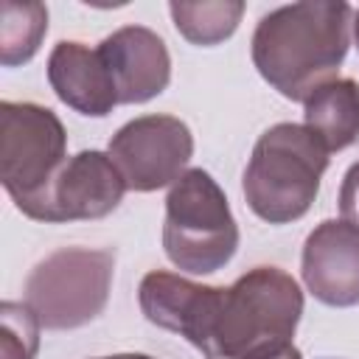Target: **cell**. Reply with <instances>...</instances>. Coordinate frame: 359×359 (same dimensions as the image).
<instances>
[{
	"instance_id": "cell-11",
	"label": "cell",
	"mask_w": 359,
	"mask_h": 359,
	"mask_svg": "<svg viewBox=\"0 0 359 359\" xmlns=\"http://www.w3.org/2000/svg\"><path fill=\"white\" fill-rule=\"evenodd\" d=\"M98 53L112 76L118 104L151 101L171 81L168 48L151 28L123 25L101 39Z\"/></svg>"
},
{
	"instance_id": "cell-7",
	"label": "cell",
	"mask_w": 359,
	"mask_h": 359,
	"mask_svg": "<svg viewBox=\"0 0 359 359\" xmlns=\"http://www.w3.org/2000/svg\"><path fill=\"white\" fill-rule=\"evenodd\" d=\"M107 154L129 191L149 194L174 185L185 174L194 154V135L174 115H140L112 135Z\"/></svg>"
},
{
	"instance_id": "cell-16",
	"label": "cell",
	"mask_w": 359,
	"mask_h": 359,
	"mask_svg": "<svg viewBox=\"0 0 359 359\" xmlns=\"http://www.w3.org/2000/svg\"><path fill=\"white\" fill-rule=\"evenodd\" d=\"M39 320L25 303H0V359H36Z\"/></svg>"
},
{
	"instance_id": "cell-8",
	"label": "cell",
	"mask_w": 359,
	"mask_h": 359,
	"mask_svg": "<svg viewBox=\"0 0 359 359\" xmlns=\"http://www.w3.org/2000/svg\"><path fill=\"white\" fill-rule=\"evenodd\" d=\"M306 289L325 306H359V227L345 219L320 222L300 258Z\"/></svg>"
},
{
	"instance_id": "cell-17",
	"label": "cell",
	"mask_w": 359,
	"mask_h": 359,
	"mask_svg": "<svg viewBox=\"0 0 359 359\" xmlns=\"http://www.w3.org/2000/svg\"><path fill=\"white\" fill-rule=\"evenodd\" d=\"M339 213L345 222L359 227V160L345 171L339 188Z\"/></svg>"
},
{
	"instance_id": "cell-5",
	"label": "cell",
	"mask_w": 359,
	"mask_h": 359,
	"mask_svg": "<svg viewBox=\"0 0 359 359\" xmlns=\"http://www.w3.org/2000/svg\"><path fill=\"white\" fill-rule=\"evenodd\" d=\"M163 247L168 261L191 275H210L236 255L238 224L224 191L208 171L188 168L171 185L165 196Z\"/></svg>"
},
{
	"instance_id": "cell-9",
	"label": "cell",
	"mask_w": 359,
	"mask_h": 359,
	"mask_svg": "<svg viewBox=\"0 0 359 359\" xmlns=\"http://www.w3.org/2000/svg\"><path fill=\"white\" fill-rule=\"evenodd\" d=\"M222 286H202L165 269H154L140 280L137 300L149 323L185 337L196 351H208Z\"/></svg>"
},
{
	"instance_id": "cell-19",
	"label": "cell",
	"mask_w": 359,
	"mask_h": 359,
	"mask_svg": "<svg viewBox=\"0 0 359 359\" xmlns=\"http://www.w3.org/2000/svg\"><path fill=\"white\" fill-rule=\"evenodd\" d=\"M101 359H154L146 353H115V356H101Z\"/></svg>"
},
{
	"instance_id": "cell-14",
	"label": "cell",
	"mask_w": 359,
	"mask_h": 359,
	"mask_svg": "<svg viewBox=\"0 0 359 359\" xmlns=\"http://www.w3.org/2000/svg\"><path fill=\"white\" fill-rule=\"evenodd\" d=\"M48 34V8L42 3H0V62L17 67L28 62Z\"/></svg>"
},
{
	"instance_id": "cell-4",
	"label": "cell",
	"mask_w": 359,
	"mask_h": 359,
	"mask_svg": "<svg viewBox=\"0 0 359 359\" xmlns=\"http://www.w3.org/2000/svg\"><path fill=\"white\" fill-rule=\"evenodd\" d=\"M65 163L67 132L53 109L31 101L0 104V180L17 210L42 222Z\"/></svg>"
},
{
	"instance_id": "cell-20",
	"label": "cell",
	"mask_w": 359,
	"mask_h": 359,
	"mask_svg": "<svg viewBox=\"0 0 359 359\" xmlns=\"http://www.w3.org/2000/svg\"><path fill=\"white\" fill-rule=\"evenodd\" d=\"M353 36H356V48H359V11L353 17Z\"/></svg>"
},
{
	"instance_id": "cell-1",
	"label": "cell",
	"mask_w": 359,
	"mask_h": 359,
	"mask_svg": "<svg viewBox=\"0 0 359 359\" xmlns=\"http://www.w3.org/2000/svg\"><path fill=\"white\" fill-rule=\"evenodd\" d=\"M353 8L342 0H306L264 14L252 34V65L289 101H306L331 81L351 48Z\"/></svg>"
},
{
	"instance_id": "cell-13",
	"label": "cell",
	"mask_w": 359,
	"mask_h": 359,
	"mask_svg": "<svg viewBox=\"0 0 359 359\" xmlns=\"http://www.w3.org/2000/svg\"><path fill=\"white\" fill-rule=\"evenodd\" d=\"M303 126L314 132L331 151L348 149L359 137V84L353 79H331L303 101Z\"/></svg>"
},
{
	"instance_id": "cell-2",
	"label": "cell",
	"mask_w": 359,
	"mask_h": 359,
	"mask_svg": "<svg viewBox=\"0 0 359 359\" xmlns=\"http://www.w3.org/2000/svg\"><path fill=\"white\" fill-rule=\"evenodd\" d=\"M328 149L303 123L269 126L244 168V199L250 210L269 222L286 224L309 213L317 199Z\"/></svg>"
},
{
	"instance_id": "cell-10",
	"label": "cell",
	"mask_w": 359,
	"mask_h": 359,
	"mask_svg": "<svg viewBox=\"0 0 359 359\" xmlns=\"http://www.w3.org/2000/svg\"><path fill=\"white\" fill-rule=\"evenodd\" d=\"M126 194V182L109 154L84 149L62 165L42 222H79L112 213Z\"/></svg>"
},
{
	"instance_id": "cell-15",
	"label": "cell",
	"mask_w": 359,
	"mask_h": 359,
	"mask_svg": "<svg viewBox=\"0 0 359 359\" xmlns=\"http://www.w3.org/2000/svg\"><path fill=\"white\" fill-rule=\"evenodd\" d=\"M177 31L194 45H219L241 22V0H213V3H171L168 6Z\"/></svg>"
},
{
	"instance_id": "cell-12",
	"label": "cell",
	"mask_w": 359,
	"mask_h": 359,
	"mask_svg": "<svg viewBox=\"0 0 359 359\" xmlns=\"http://www.w3.org/2000/svg\"><path fill=\"white\" fill-rule=\"evenodd\" d=\"M48 81L62 104L90 118H104L118 104L112 76L98 48H87L81 42L65 39L50 50Z\"/></svg>"
},
{
	"instance_id": "cell-18",
	"label": "cell",
	"mask_w": 359,
	"mask_h": 359,
	"mask_svg": "<svg viewBox=\"0 0 359 359\" xmlns=\"http://www.w3.org/2000/svg\"><path fill=\"white\" fill-rule=\"evenodd\" d=\"M244 359H303V353L294 348V342H275V345H264L252 353H247Z\"/></svg>"
},
{
	"instance_id": "cell-6",
	"label": "cell",
	"mask_w": 359,
	"mask_h": 359,
	"mask_svg": "<svg viewBox=\"0 0 359 359\" xmlns=\"http://www.w3.org/2000/svg\"><path fill=\"white\" fill-rule=\"evenodd\" d=\"M115 252L98 247H62L45 255L25 278V306L42 328L67 331L93 323L112 289Z\"/></svg>"
},
{
	"instance_id": "cell-3",
	"label": "cell",
	"mask_w": 359,
	"mask_h": 359,
	"mask_svg": "<svg viewBox=\"0 0 359 359\" xmlns=\"http://www.w3.org/2000/svg\"><path fill=\"white\" fill-rule=\"evenodd\" d=\"M303 314L297 280L278 266H255L233 286H222L205 359H244L247 353L289 342Z\"/></svg>"
}]
</instances>
